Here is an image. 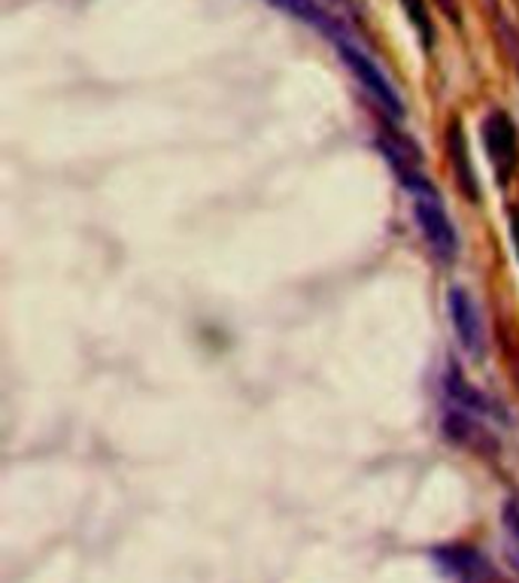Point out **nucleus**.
<instances>
[{"label":"nucleus","mask_w":519,"mask_h":583,"mask_svg":"<svg viewBox=\"0 0 519 583\" xmlns=\"http://www.w3.org/2000/svg\"><path fill=\"white\" fill-rule=\"evenodd\" d=\"M414 217L416 225L426 238L428 250L438 255L440 262H452L456 252H459V238H456V229H452V219L447 213V207L440 201V194L435 192V185L426 183L414 189Z\"/></svg>","instance_id":"1"},{"label":"nucleus","mask_w":519,"mask_h":583,"mask_svg":"<svg viewBox=\"0 0 519 583\" xmlns=\"http://www.w3.org/2000/svg\"><path fill=\"white\" fill-rule=\"evenodd\" d=\"M337 52H340V58L346 61V68L356 73V80L368 89V94L374 98V101L380 103L383 110H389L393 115H398L401 119L404 115V103H401V94L395 92V86L389 80H386V73H383L374 61H370L362 49H356L346 37H340V40H335Z\"/></svg>","instance_id":"2"},{"label":"nucleus","mask_w":519,"mask_h":583,"mask_svg":"<svg viewBox=\"0 0 519 583\" xmlns=\"http://www.w3.org/2000/svg\"><path fill=\"white\" fill-rule=\"evenodd\" d=\"M447 310H450V322H452V334L465 353L471 359H484L486 353V332H484V316H480V308L474 304V298L468 289L452 287L450 295H447Z\"/></svg>","instance_id":"3"},{"label":"nucleus","mask_w":519,"mask_h":583,"mask_svg":"<svg viewBox=\"0 0 519 583\" xmlns=\"http://www.w3.org/2000/svg\"><path fill=\"white\" fill-rule=\"evenodd\" d=\"M484 143L489 152V161L498 171L501 180H508L510 171L517 168V128L505 113H489V119L484 122Z\"/></svg>","instance_id":"4"},{"label":"nucleus","mask_w":519,"mask_h":583,"mask_svg":"<svg viewBox=\"0 0 519 583\" xmlns=\"http://www.w3.org/2000/svg\"><path fill=\"white\" fill-rule=\"evenodd\" d=\"M435 562L444 572L456 574L461 581H474V577L489 574V562L471 547H440L435 550Z\"/></svg>","instance_id":"5"},{"label":"nucleus","mask_w":519,"mask_h":583,"mask_svg":"<svg viewBox=\"0 0 519 583\" xmlns=\"http://www.w3.org/2000/svg\"><path fill=\"white\" fill-rule=\"evenodd\" d=\"M447 147H450V161H452V171H456V180H459L461 192H468L471 201H477V177H474L471 168V155H468V140L461 134L459 125L450 128V138H447Z\"/></svg>","instance_id":"6"},{"label":"nucleus","mask_w":519,"mask_h":583,"mask_svg":"<svg viewBox=\"0 0 519 583\" xmlns=\"http://www.w3.org/2000/svg\"><path fill=\"white\" fill-rule=\"evenodd\" d=\"M271 3H277L279 10H286L288 16H295L301 22L319 28V31L332 37V40H340V37H344L337 31V24L325 16V10L316 3V0H271Z\"/></svg>","instance_id":"7"},{"label":"nucleus","mask_w":519,"mask_h":583,"mask_svg":"<svg viewBox=\"0 0 519 583\" xmlns=\"http://www.w3.org/2000/svg\"><path fill=\"white\" fill-rule=\"evenodd\" d=\"M505 550H508L510 565L519 572V499L505 504Z\"/></svg>","instance_id":"8"},{"label":"nucleus","mask_w":519,"mask_h":583,"mask_svg":"<svg viewBox=\"0 0 519 583\" xmlns=\"http://www.w3.org/2000/svg\"><path fill=\"white\" fill-rule=\"evenodd\" d=\"M404 10H407V16H410V22H414V28L419 31V37H423V47H431V40H435V34H431V19H428V10L423 7V0H401Z\"/></svg>","instance_id":"9"},{"label":"nucleus","mask_w":519,"mask_h":583,"mask_svg":"<svg viewBox=\"0 0 519 583\" xmlns=\"http://www.w3.org/2000/svg\"><path fill=\"white\" fill-rule=\"evenodd\" d=\"M510 234H513V247L519 255V207H513V213H510Z\"/></svg>","instance_id":"10"},{"label":"nucleus","mask_w":519,"mask_h":583,"mask_svg":"<svg viewBox=\"0 0 519 583\" xmlns=\"http://www.w3.org/2000/svg\"><path fill=\"white\" fill-rule=\"evenodd\" d=\"M438 7L444 12H447V16H450L452 22H456V19H459V12H456V0H438Z\"/></svg>","instance_id":"11"}]
</instances>
